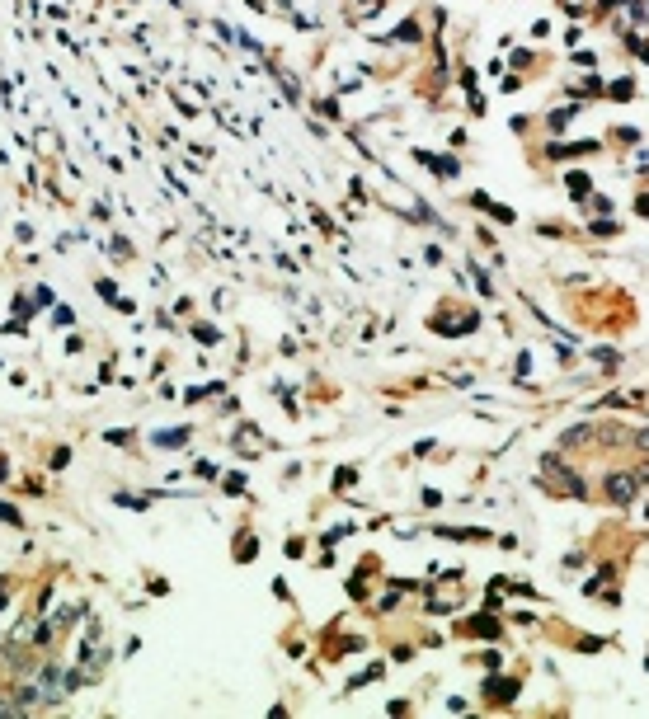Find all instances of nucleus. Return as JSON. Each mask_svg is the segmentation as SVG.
I'll return each instance as SVG.
<instances>
[{
	"label": "nucleus",
	"instance_id": "2",
	"mask_svg": "<svg viewBox=\"0 0 649 719\" xmlns=\"http://www.w3.org/2000/svg\"><path fill=\"white\" fill-rule=\"evenodd\" d=\"M607 489H611V498H616V503H631V498H636V484H631V475H611Z\"/></svg>",
	"mask_w": 649,
	"mask_h": 719
},
{
	"label": "nucleus",
	"instance_id": "1",
	"mask_svg": "<svg viewBox=\"0 0 649 719\" xmlns=\"http://www.w3.org/2000/svg\"><path fill=\"white\" fill-rule=\"evenodd\" d=\"M513 696H518V681H485V701H494V706L513 701Z\"/></svg>",
	"mask_w": 649,
	"mask_h": 719
}]
</instances>
